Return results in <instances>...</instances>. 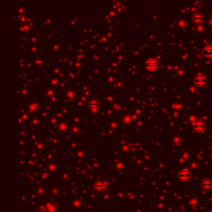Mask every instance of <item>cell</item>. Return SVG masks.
I'll return each instance as SVG.
<instances>
[{"instance_id": "cell-2", "label": "cell", "mask_w": 212, "mask_h": 212, "mask_svg": "<svg viewBox=\"0 0 212 212\" xmlns=\"http://www.w3.org/2000/svg\"><path fill=\"white\" fill-rule=\"evenodd\" d=\"M204 55L205 56H212V48H206L204 50Z\"/></svg>"}, {"instance_id": "cell-1", "label": "cell", "mask_w": 212, "mask_h": 212, "mask_svg": "<svg viewBox=\"0 0 212 212\" xmlns=\"http://www.w3.org/2000/svg\"><path fill=\"white\" fill-rule=\"evenodd\" d=\"M157 66H158L157 61H156L155 60L153 59L148 60V61L145 63V66L147 67V68H148V69H152V70L156 69L157 67Z\"/></svg>"}]
</instances>
